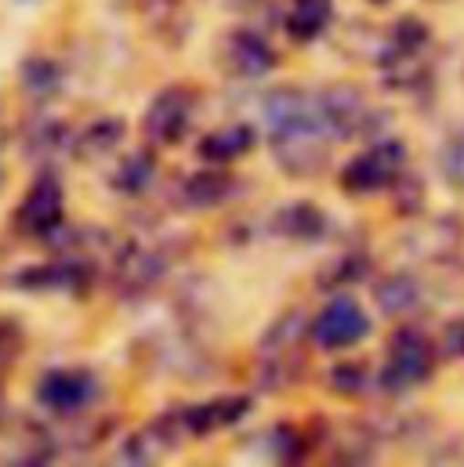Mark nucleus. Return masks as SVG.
Returning a JSON list of instances; mask_svg holds the SVG:
<instances>
[{
	"label": "nucleus",
	"instance_id": "obj_13",
	"mask_svg": "<svg viewBox=\"0 0 464 467\" xmlns=\"http://www.w3.org/2000/svg\"><path fill=\"white\" fill-rule=\"evenodd\" d=\"M229 189H232L229 174H222V171H204V174H196V178L185 182V196H189L196 207L218 203L222 196H229Z\"/></svg>",
	"mask_w": 464,
	"mask_h": 467
},
{
	"label": "nucleus",
	"instance_id": "obj_10",
	"mask_svg": "<svg viewBox=\"0 0 464 467\" xmlns=\"http://www.w3.org/2000/svg\"><path fill=\"white\" fill-rule=\"evenodd\" d=\"M331 0H294L287 11V29L294 40H312L331 26Z\"/></svg>",
	"mask_w": 464,
	"mask_h": 467
},
{
	"label": "nucleus",
	"instance_id": "obj_12",
	"mask_svg": "<svg viewBox=\"0 0 464 467\" xmlns=\"http://www.w3.org/2000/svg\"><path fill=\"white\" fill-rule=\"evenodd\" d=\"M254 145V130L247 123H232L218 134H207L204 145H200V156L211 160V163H229L236 156H243L247 149Z\"/></svg>",
	"mask_w": 464,
	"mask_h": 467
},
{
	"label": "nucleus",
	"instance_id": "obj_14",
	"mask_svg": "<svg viewBox=\"0 0 464 467\" xmlns=\"http://www.w3.org/2000/svg\"><path fill=\"white\" fill-rule=\"evenodd\" d=\"M377 305H381L385 312H392V316L414 308V305H417V286H414V279H410V275H392V279H385V283L377 286Z\"/></svg>",
	"mask_w": 464,
	"mask_h": 467
},
{
	"label": "nucleus",
	"instance_id": "obj_7",
	"mask_svg": "<svg viewBox=\"0 0 464 467\" xmlns=\"http://www.w3.org/2000/svg\"><path fill=\"white\" fill-rule=\"evenodd\" d=\"M178 424H182V417H167V420H160V424L131 435L127 446H123V457L134 461V464H153L156 457H163V453H171L178 446V439H182L178 435Z\"/></svg>",
	"mask_w": 464,
	"mask_h": 467
},
{
	"label": "nucleus",
	"instance_id": "obj_11",
	"mask_svg": "<svg viewBox=\"0 0 464 467\" xmlns=\"http://www.w3.org/2000/svg\"><path fill=\"white\" fill-rule=\"evenodd\" d=\"M91 272L84 261H55L47 268H33V272H22L18 283L26 286H58V290H77V286H88Z\"/></svg>",
	"mask_w": 464,
	"mask_h": 467
},
{
	"label": "nucleus",
	"instance_id": "obj_8",
	"mask_svg": "<svg viewBox=\"0 0 464 467\" xmlns=\"http://www.w3.org/2000/svg\"><path fill=\"white\" fill-rule=\"evenodd\" d=\"M247 399L243 395H229V399H215V402H204V406H193L182 413L185 420V431H196V435H207L215 428H229L236 424L243 413H247Z\"/></svg>",
	"mask_w": 464,
	"mask_h": 467
},
{
	"label": "nucleus",
	"instance_id": "obj_9",
	"mask_svg": "<svg viewBox=\"0 0 464 467\" xmlns=\"http://www.w3.org/2000/svg\"><path fill=\"white\" fill-rule=\"evenodd\" d=\"M272 62H276V55H272V47H269L258 33L243 29V33H236V36L229 40V66L236 69V73H243V77H258V73L272 69Z\"/></svg>",
	"mask_w": 464,
	"mask_h": 467
},
{
	"label": "nucleus",
	"instance_id": "obj_20",
	"mask_svg": "<svg viewBox=\"0 0 464 467\" xmlns=\"http://www.w3.org/2000/svg\"><path fill=\"white\" fill-rule=\"evenodd\" d=\"M443 355L450 358H464V319H454L443 334Z\"/></svg>",
	"mask_w": 464,
	"mask_h": 467
},
{
	"label": "nucleus",
	"instance_id": "obj_2",
	"mask_svg": "<svg viewBox=\"0 0 464 467\" xmlns=\"http://www.w3.org/2000/svg\"><path fill=\"white\" fill-rule=\"evenodd\" d=\"M403 141H381V145H370L366 152H359L345 171H342V185L348 192L363 196V192H377L385 185H395L399 182V171H403Z\"/></svg>",
	"mask_w": 464,
	"mask_h": 467
},
{
	"label": "nucleus",
	"instance_id": "obj_3",
	"mask_svg": "<svg viewBox=\"0 0 464 467\" xmlns=\"http://www.w3.org/2000/svg\"><path fill=\"white\" fill-rule=\"evenodd\" d=\"M370 334V323H366V316H363V308L352 301V297H334L323 312H320V319L312 323V341L320 345V348H352L355 341H363Z\"/></svg>",
	"mask_w": 464,
	"mask_h": 467
},
{
	"label": "nucleus",
	"instance_id": "obj_17",
	"mask_svg": "<svg viewBox=\"0 0 464 467\" xmlns=\"http://www.w3.org/2000/svg\"><path fill=\"white\" fill-rule=\"evenodd\" d=\"M331 388H334V391H342V395H355V391H363V388H366V366L348 362V366L331 369Z\"/></svg>",
	"mask_w": 464,
	"mask_h": 467
},
{
	"label": "nucleus",
	"instance_id": "obj_16",
	"mask_svg": "<svg viewBox=\"0 0 464 467\" xmlns=\"http://www.w3.org/2000/svg\"><path fill=\"white\" fill-rule=\"evenodd\" d=\"M149 182H153V160L149 156H131L116 174V189H123V192H142Z\"/></svg>",
	"mask_w": 464,
	"mask_h": 467
},
{
	"label": "nucleus",
	"instance_id": "obj_1",
	"mask_svg": "<svg viewBox=\"0 0 464 467\" xmlns=\"http://www.w3.org/2000/svg\"><path fill=\"white\" fill-rule=\"evenodd\" d=\"M432 366H436V351H432V345H428V337H425L421 330L403 327V330L392 337V345H388L385 388H392V391H406V388L428 380Z\"/></svg>",
	"mask_w": 464,
	"mask_h": 467
},
{
	"label": "nucleus",
	"instance_id": "obj_18",
	"mask_svg": "<svg viewBox=\"0 0 464 467\" xmlns=\"http://www.w3.org/2000/svg\"><path fill=\"white\" fill-rule=\"evenodd\" d=\"M443 171H447V178H450L458 189H464V134L447 145V152H443Z\"/></svg>",
	"mask_w": 464,
	"mask_h": 467
},
{
	"label": "nucleus",
	"instance_id": "obj_19",
	"mask_svg": "<svg viewBox=\"0 0 464 467\" xmlns=\"http://www.w3.org/2000/svg\"><path fill=\"white\" fill-rule=\"evenodd\" d=\"M120 134H123V127H120L116 119H106V123H95V127L84 134V141H95V145H91V152H99V149L106 152V149L113 145Z\"/></svg>",
	"mask_w": 464,
	"mask_h": 467
},
{
	"label": "nucleus",
	"instance_id": "obj_6",
	"mask_svg": "<svg viewBox=\"0 0 464 467\" xmlns=\"http://www.w3.org/2000/svg\"><path fill=\"white\" fill-rule=\"evenodd\" d=\"M18 225L29 235H47L62 225V189L55 178H37L18 207Z\"/></svg>",
	"mask_w": 464,
	"mask_h": 467
},
{
	"label": "nucleus",
	"instance_id": "obj_5",
	"mask_svg": "<svg viewBox=\"0 0 464 467\" xmlns=\"http://www.w3.org/2000/svg\"><path fill=\"white\" fill-rule=\"evenodd\" d=\"M193 119V95L185 88H167L145 113V138L153 145H174Z\"/></svg>",
	"mask_w": 464,
	"mask_h": 467
},
{
	"label": "nucleus",
	"instance_id": "obj_4",
	"mask_svg": "<svg viewBox=\"0 0 464 467\" xmlns=\"http://www.w3.org/2000/svg\"><path fill=\"white\" fill-rule=\"evenodd\" d=\"M95 391L99 388H95V377L88 369H51L37 384V399L51 413H77L95 399Z\"/></svg>",
	"mask_w": 464,
	"mask_h": 467
},
{
	"label": "nucleus",
	"instance_id": "obj_15",
	"mask_svg": "<svg viewBox=\"0 0 464 467\" xmlns=\"http://www.w3.org/2000/svg\"><path fill=\"white\" fill-rule=\"evenodd\" d=\"M283 229L290 235H309V239H316V235H323V229H327V218H323L316 207L298 203V207H290V211L283 214Z\"/></svg>",
	"mask_w": 464,
	"mask_h": 467
}]
</instances>
